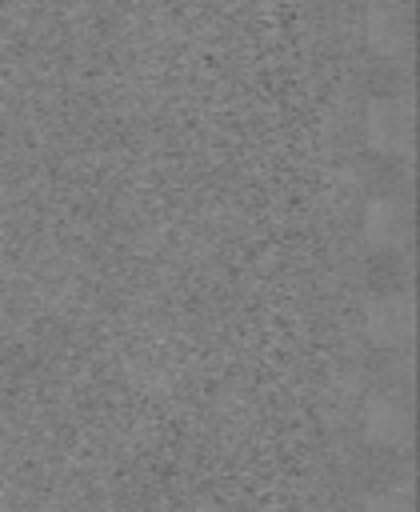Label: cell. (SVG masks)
Instances as JSON below:
<instances>
[{"label":"cell","instance_id":"obj_5","mask_svg":"<svg viewBox=\"0 0 420 512\" xmlns=\"http://www.w3.org/2000/svg\"><path fill=\"white\" fill-rule=\"evenodd\" d=\"M404 224H408L404 204L392 200V196H384V200H376V204L368 208V236H372V244H380V248H392V244L404 236Z\"/></svg>","mask_w":420,"mask_h":512},{"label":"cell","instance_id":"obj_1","mask_svg":"<svg viewBox=\"0 0 420 512\" xmlns=\"http://www.w3.org/2000/svg\"><path fill=\"white\" fill-rule=\"evenodd\" d=\"M368 136L380 152L404 156L412 144V104L404 96H384L368 112Z\"/></svg>","mask_w":420,"mask_h":512},{"label":"cell","instance_id":"obj_2","mask_svg":"<svg viewBox=\"0 0 420 512\" xmlns=\"http://www.w3.org/2000/svg\"><path fill=\"white\" fill-rule=\"evenodd\" d=\"M368 40L380 56L388 60H400L412 44V32H408V12L400 4H376L368 12Z\"/></svg>","mask_w":420,"mask_h":512},{"label":"cell","instance_id":"obj_4","mask_svg":"<svg viewBox=\"0 0 420 512\" xmlns=\"http://www.w3.org/2000/svg\"><path fill=\"white\" fill-rule=\"evenodd\" d=\"M368 436L376 444H384V448L404 444L408 440V412L396 400H372V408H368Z\"/></svg>","mask_w":420,"mask_h":512},{"label":"cell","instance_id":"obj_3","mask_svg":"<svg viewBox=\"0 0 420 512\" xmlns=\"http://www.w3.org/2000/svg\"><path fill=\"white\" fill-rule=\"evenodd\" d=\"M368 332H372V340L384 344V348L404 344V340L412 336V300H408L404 292H392V296L376 300L372 312H368Z\"/></svg>","mask_w":420,"mask_h":512}]
</instances>
